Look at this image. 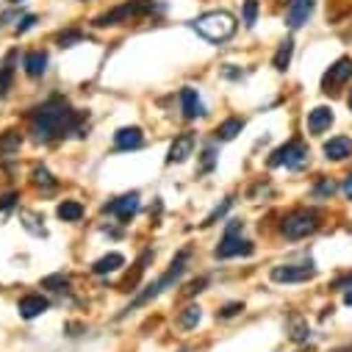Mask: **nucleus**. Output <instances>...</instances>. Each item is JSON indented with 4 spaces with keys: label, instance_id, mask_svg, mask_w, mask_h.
I'll return each mask as SVG.
<instances>
[{
    "label": "nucleus",
    "instance_id": "f03ea898",
    "mask_svg": "<svg viewBox=\"0 0 352 352\" xmlns=\"http://www.w3.org/2000/svg\"><path fill=\"white\" fill-rule=\"evenodd\" d=\"M189 258H192V250L189 247H184L178 255L172 258V263H169V270L155 280V283H150V286H144V292H139L136 297H133V302H128V308L120 314V316H128L131 311H136V308H142V305H147V302H153V300H158L164 292H169V289H175L181 283V278H184V272H186V263H189Z\"/></svg>",
    "mask_w": 352,
    "mask_h": 352
},
{
    "label": "nucleus",
    "instance_id": "7c9ffc66",
    "mask_svg": "<svg viewBox=\"0 0 352 352\" xmlns=\"http://www.w3.org/2000/svg\"><path fill=\"white\" fill-rule=\"evenodd\" d=\"M86 39V34L80 31V28H67V31H58L56 34V45L58 47H75V45H80Z\"/></svg>",
    "mask_w": 352,
    "mask_h": 352
},
{
    "label": "nucleus",
    "instance_id": "473e14b6",
    "mask_svg": "<svg viewBox=\"0 0 352 352\" xmlns=\"http://www.w3.org/2000/svg\"><path fill=\"white\" fill-rule=\"evenodd\" d=\"M42 289H47V292H67V289H69V278H67L64 272L47 275V278L42 280Z\"/></svg>",
    "mask_w": 352,
    "mask_h": 352
},
{
    "label": "nucleus",
    "instance_id": "2f4dec72",
    "mask_svg": "<svg viewBox=\"0 0 352 352\" xmlns=\"http://www.w3.org/2000/svg\"><path fill=\"white\" fill-rule=\"evenodd\" d=\"M258 14H261V3H258V0H244V3H241V23L247 28H252L258 23Z\"/></svg>",
    "mask_w": 352,
    "mask_h": 352
},
{
    "label": "nucleus",
    "instance_id": "aec40b11",
    "mask_svg": "<svg viewBox=\"0 0 352 352\" xmlns=\"http://www.w3.org/2000/svg\"><path fill=\"white\" fill-rule=\"evenodd\" d=\"M153 258H155V252H153V250H144V252L139 255V261L133 263V272H128V275H125V280H122L120 292H136V286H139L142 275L147 272V263H150Z\"/></svg>",
    "mask_w": 352,
    "mask_h": 352
},
{
    "label": "nucleus",
    "instance_id": "37998d69",
    "mask_svg": "<svg viewBox=\"0 0 352 352\" xmlns=\"http://www.w3.org/2000/svg\"><path fill=\"white\" fill-rule=\"evenodd\" d=\"M330 352H352V344H341V346H333Z\"/></svg>",
    "mask_w": 352,
    "mask_h": 352
},
{
    "label": "nucleus",
    "instance_id": "a19ab883",
    "mask_svg": "<svg viewBox=\"0 0 352 352\" xmlns=\"http://www.w3.org/2000/svg\"><path fill=\"white\" fill-rule=\"evenodd\" d=\"M233 67H236V64H225L222 75H225V78H230V80H239V78H241L244 72H241V69H233Z\"/></svg>",
    "mask_w": 352,
    "mask_h": 352
},
{
    "label": "nucleus",
    "instance_id": "4c0bfd02",
    "mask_svg": "<svg viewBox=\"0 0 352 352\" xmlns=\"http://www.w3.org/2000/svg\"><path fill=\"white\" fill-rule=\"evenodd\" d=\"M36 20H39L36 14H23V17H20V23L14 25V34H25V31H31V28L36 25Z\"/></svg>",
    "mask_w": 352,
    "mask_h": 352
},
{
    "label": "nucleus",
    "instance_id": "ea45409f",
    "mask_svg": "<svg viewBox=\"0 0 352 352\" xmlns=\"http://www.w3.org/2000/svg\"><path fill=\"white\" fill-rule=\"evenodd\" d=\"M17 192H6V195H0V211H12L17 206Z\"/></svg>",
    "mask_w": 352,
    "mask_h": 352
},
{
    "label": "nucleus",
    "instance_id": "cd10ccee",
    "mask_svg": "<svg viewBox=\"0 0 352 352\" xmlns=\"http://www.w3.org/2000/svg\"><path fill=\"white\" fill-rule=\"evenodd\" d=\"M336 192H338V184L333 178H324V175H322V178H316V184L311 186V197L319 200V203L322 200H330Z\"/></svg>",
    "mask_w": 352,
    "mask_h": 352
},
{
    "label": "nucleus",
    "instance_id": "72a5a7b5",
    "mask_svg": "<svg viewBox=\"0 0 352 352\" xmlns=\"http://www.w3.org/2000/svg\"><path fill=\"white\" fill-rule=\"evenodd\" d=\"M230 206H233V197H228V200H222V206H217L208 217H206V222H203V228H211V225H217V219H222L228 211H230Z\"/></svg>",
    "mask_w": 352,
    "mask_h": 352
},
{
    "label": "nucleus",
    "instance_id": "9b49d317",
    "mask_svg": "<svg viewBox=\"0 0 352 352\" xmlns=\"http://www.w3.org/2000/svg\"><path fill=\"white\" fill-rule=\"evenodd\" d=\"M314 9H316V0H289L286 3V14H283V23L292 28V31H300L308 25V20L314 17Z\"/></svg>",
    "mask_w": 352,
    "mask_h": 352
},
{
    "label": "nucleus",
    "instance_id": "bb28decb",
    "mask_svg": "<svg viewBox=\"0 0 352 352\" xmlns=\"http://www.w3.org/2000/svg\"><path fill=\"white\" fill-rule=\"evenodd\" d=\"M292 56H294V39L289 36V39H283V42L278 45V50H275V56H272V67H275L278 72H286L289 64H292Z\"/></svg>",
    "mask_w": 352,
    "mask_h": 352
},
{
    "label": "nucleus",
    "instance_id": "4be33fe9",
    "mask_svg": "<svg viewBox=\"0 0 352 352\" xmlns=\"http://www.w3.org/2000/svg\"><path fill=\"white\" fill-rule=\"evenodd\" d=\"M122 267H125V255L122 252H109V255H103L92 263V272L95 275H111V272H120Z\"/></svg>",
    "mask_w": 352,
    "mask_h": 352
},
{
    "label": "nucleus",
    "instance_id": "a878e982",
    "mask_svg": "<svg viewBox=\"0 0 352 352\" xmlns=\"http://www.w3.org/2000/svg\"><path fill=\"white\" fill-rule=\"evenodd\" d=\"M286 333H289V338H292L294 344H305V341L311 338V324H308V319H305V316L294 314V316L289 319Z\"/></svg>",
    "mask_w": 352,
    "mask_h": 352
},
{
    "label": "nucleus",
    "instance_id": "dca6fc26",
    "mask_svg": "<svg viewBox=\"0 0 352 352\" xmlns=\"http://www.w3.org/2000/svg\"><path fill=\"white\" fill-rule=\"evenodd\" d=\"M45 311H50V300L45 294H39V292H31V294H25V297L17 300V314L23 319H36Z\"/></svg>",
    "mask_w": 352,
    "mask_h": 352
},
{
    "label": "nucleus",
    "instance_id": "f257e3e1",
    "mask_svg": "<svg viewBox=\"0 0 352 352\" xmlns=\"http://www.w3.org/2000/svg\"><path fill=\"white\" fill-rule=\"evenodd\" d=\"M86 122H89V114L72 109L69 100L61 95H53L28 111V133L36 144H53L72 133L86 136L83 131L89 128Z\"/></svg>",
    "mask_w": 352,
    "mask_h": 352
},
{
    "label": "nucleus",
    "instance_id": "20e7f679",
    "mask_svg": "<svg viewBox=\"0 0 352 352\" xmlns=\"http://www.w3.org/2000/svg\"><path fill=\"white\" fill-rule=\"evenodd\" d=\"M322 211L314 208V206H300V208H292L280 217V236L289 239V241H302L308 236H314L319 228H322Z\"/></svg>",
    "mask_w": 352,
    "mask_h": 352
},
{
    "label": "nucleus",
    "instance_id": "2eb2a0df",
    "mask_svg": "<svg viewBox=\"0 0 352 352\" xmlns=\"http://www.w3.org/2000/svg\"><path fill=\"white\" fill-rule=\"evenodd\" d=\"M195 144H197L195 133L175 136V142H172L169 150H166V164H184V161H189V158L195 155Z\"/></svg>",
    "mask_w": 352,
    "mask_h": 352
},
{
    "label": "nucleus",
    "instance_id": "412c9836",
    "mask_svg": "<svg viewBox=\"0 0 352 352\" xmlns=\"http://www.w3.org/2000/svg\"><path fill=\"white\" fill-rule=\"evenodd\" d=\"M23 147V131L12 128V131H3L0 133V161L3 158H14Z\"/></svg>",
    "mask_w": 352,
    "mask_h": 352
},
{
    "label": "nucleus",
    "instance_id": "b1692460",
    "mask_svg": "<svg viewBox=\"0 0 352 352\" xmlns=\"http://www.w3.org/2000/svg\"><path fill=\"white\" fill-rule=\"evenodd\" d=\"M31 186L39 189V192H45V195H50V192H56L58 181L53 178V172L47 166H34L31 169Z\"/></svg>",
    "mask_w": 352,
    "mask_h": 352
},
{
    "label": "nucleus",
    "instance_id": "7ed1b4c3",
    "mask_svg": "<svg viewBox=\"0 0 352 352\" xmlns=\"http://www.w3.org/2000/svg\"><path fill=\"white\" fill-rule=\"evenodd\" d=\"M192 28H195L197 36H203L206 42H211V45H225L228 39L236 36L239 23H236V17H233L230 12L214 9V12H206V14H200L197 20H192Z\"/></svg>",
    "mask_w": 352,
    "mask_h": 352
},
{
    "label": "nucleus",
    "instance_id": "423d86ee",
    "mask_svg": "<svg viewBox=\"0 0 352 352\" xmlns=\"http://www.w3.org/2000/svg\"><path fill=\"white\" fill-rule=\"evenodd\" d=\"M241 230H244V222L241 219H228L225 225V233L219 239V244L214 247V258H247L255 252V244L241 239Z\"/></svg>",
    "mask_w": 352,
    "mask_h": 352
},
{
    "label": "nucleus",
    "instance_id": "c756f323",
    "mask_svg": "<svg viewBox=\"0 0 352 352\" xmlns=\"http://www.w3.org/2000/svg\"><path fill=\"white\" fill-rule=\"evenodd\" d=\"M200 319H203V308H200V305H186V308L178 314V324H181L184 330H195V327L200 324Z\"/></svg>",
    "mask_w": 352,
    "mask_h": 352
},
{
    "label": "nucleus",
    "instance_id": "49530a36",
    "mask_svg": "<svg viewBox=\"0 0 352 352\" xmlns=\"http://www.w3.org/2000/svg\"><path fill=\"white\" fill-rule=\"evenodd\" d=\"M12 3H17V6H20V3H23V0H12Z\"/></svg>",
    "mask_w": 352,
    "mask_h": 352
},
{
    "label": "nucleus",
    "instance_id": "4468645a",
    "mask_svg": "<svg viewBox=\"0 0 352 352\" xmlns=\"http://www.w3.org/2000/svg\"><path fill=\"white\" fill-rule=\"evenodd\" d=\"M322 155H324V161H333V164L352 158V136H346V133L330 136V139L322 144Z\"/></svg>",
    "mask_w": 352,
    "mask_h": 352
},
{
    "label": "nucleus",
    "instance_id": "a211bd4d",
    "mask_svg": "<svg viewBox=\"0 0 352 352\" xmlns=\"http://www.w3.org/2000/svg\"><path fill=\"white\" fill-rule=\"evenodd\" d=\"M144 144V133L139 125H128V128H120L114 133V150L117 153H131V150H139Z\"/></svg>",
    "mask_w": 352,
    "mask_h": 352
},
{
    "label": "nucleus",
    "instance_id": "f3484780",
    "mask_svg": "<svg viewBox=\"0 0 352 352\" xmlns=\"http://www.w3.org/2000/svg\"><path fill=\"white\" fill-rule=\"evenodd\" d=\"M178 100H181V111H184V120H197L206 114V106L200 100V92L195 86H184L178 92Z\"/></svg>",
    "mask_w": 352,
    "mask_h": 352
},
{
    "label": "nucleus",
    "instance_id": "c85d7f7f",
    "mask_svg": "<svg viewBox=\"0 0 352 352\" xmlns=\"http://www.w3.org/2000/svg\"><path fill=\"white\" fill-rule=\"evenodd\" d=\"M20 222H23V228L28 230V233H34V236H47V230H45V219L36 214V211H20Z\"/></svg>",
    "mask_w": 352,
    "mask_h": 352
},
{
    "label": "nucleus",
    "instance_id": "c9c22d12",
    "mask_svg": "<svg viewBox=\"0 0 352 352\" xmlns=\"http://www.w3.org/2000/svg\"><path fill=\"white\" fill-rule=\"evenodd\" d=\"M200 158H203V166H200V172H211V169L217 166V147H214V144H211V147H206Z\"/></svg>",
    "mask_w": 352,
    "mask_h": 352
},
{
    "label": "nucleus",
    "instance_id": "0eeeda50",
    "mask_svg": "<svg viewBox=\"0 0 352 352\" xmlns=\"http://www.w3.org/2000/svg\"><path fill=\"white\" fill-rule=\"evenodd\" d=\"M311 164V150L302 139H289L286 144L275 147L270 155V166H286L289 172H302Z\"/></svg>",
    "mask_w": 352,
    "mask_h": 352
},
{
    "label": "nucleus",
    "instance_id": "39448f33",
    "mask_svg": "<svg viewBox=\"0 0 352 352\" xmlns=\"http://www.w3.org/2000/svg\"><path fill=\"white\" fill-rule=\"evenodd\" d=\"M158 9L155 0H125V3L98 14L92 20L95 28H114V25H125V23H133V20H142L147 14H153Z\"/></svg>",
    "mask_w": 352,
    "mask_h": 352
},
{
    "label": "nucleus",
    "instance_id": "9d476101",
    "mask_svg": "<svg viewBox=\"0 0 352 352\" xmlns=\"http://www.w3.org/2000/svg\"><path fill=\"white\" fill-rule=\"evenodd\" d=\"M139 206H142V195H139V192H128V195H120V197H114L111 203H106L103 211L111 214V217H117V219L125 225V222H131V219L139 214Z\"/></svg>",
    "mask_w": 352,
    "mask_h": 352
},
{
    "label": "nucleus",
    "instance_id": "6ab92c4d",
    "mask_svg": "<svg viewBox=\"0 0 352 352\" xmlns=\"http://www.w3.org/2000/svg\"><path fill=\"white\" fill-rule=\"evenodd\" d=\"M47 61H50V58H47L45 50H39V47H36V50H25V53H23V72L36 80V78H42V75L47 72Z\"/></svg>",
    "mask_w": 352,
    "mask_h": 352
},
{
    "label": "nucleus",
    "instance_id": "58836bf2",
    "mask_svg": "<svg viewBox=\"0 0 352 352\" xmlns=\"http://www.w3.org/2000/svg\"><path fill=\"white\" fill-rule=\"evenodd\" d=\"M206 286H208V278H197V280H192V283L184 289V294H186V297H195V294H200Z\"/></svg>",
    "mask_w": 352,
    "mask_h": 352
},
{
    "label": "nucleus",
    "instance_id": "393cba45",
    "mask_svg": "<svg viewBox=\"0 0 352 352\" xmlns=\"http://www.w3.org/2000/svg\"><path fill=\"white\" fill-rule=\"evenodd\" d=\"M83 214H86V208H83V203H78V200H61V203L56 206V217H58L61 222H80Z\"/></svg>",
    "mask_w": 352,
    "mask_h": 352
},
{
    "label": "nucleus",
    "instance_id": "5701e85b",
    "mask_svg": "<svg viewBox=\"0 0 352 352\" xmlns=\"http://www.w3.org/2000/svg\"><path fill=\"white\" fill-rule=\"evenodd\" d=\"M241 131H244V120H241V117H228V120H222V122L214 128V139H217V142H233Z\"/></svg>",
    "mask_w": 352,
    "mask_h": 352
},
{
    "label": "nucleus",
    "instance_id": "6e6552de",
    "mask_svg": "<svg viewBox=\"0 0 352 352\" xmlns=\"http://www.w3.org/2000/svg\"><path fill=\"white\" fill-rule=\"evenodd\" d=\"M316 267L314 261H289V263H278V267L270 270V280L280 283V286H294V283H308L316 278Z\"/></svg>",
    "mask_w": 352,
    "mask_h": 352
},
{
    "label": "nucleus",
    "instance_id": "1a4fd4ad",
    "mask_svg": "<svg viewBox=\"0 0 352 352\" xmlns=\"http://www.w3.org/2000/svg\"><path fill=\"white\" fill-rule=\"evenodd\" d=\"M349 80H352V58L341 56L338 61H333L324 69V75H322V92L324 95H338Z\"/></svg>",
    "mask_w": 352,
    "mask_h": 352
},
{
    "label": "nucleus",
    "instance_id": "c03bdc74",
    "mask_svg": "<svg viewBox=\"0 0 352 352\" xmlns=\"http://www.w3.org/2000/svg\"><path fill=\"white\" fill-rule=\"evenodd\" d=\"M344 305H349V308H352V289H349V292H344Z\"/></svg>",
    "mask_w": 352,
    "mask_h": 352
},
{
    "label": "nucleus",
    "instance_id": "e433bc0d",
    "mask_svg": "<svg viewBox=\"0 0 352 352\" xmlns=\"http://www.w3.org/2000/svg\"><path fill=\"white\" fill-rule=\"evenodd\" d=\"M349 289H352V272H344L336 280H330V292H349Z\"/></svg>",
    "mask_w": 352,
    "mask_h": 352
},
{
    "label": "nucleus",
    "instance_id": "ddd939ff",
    "mask_svg": "<svg viewBox=\"0 0 352 352\" xmlns=\"http://www.w3.org/2000/svg\"><path fill=\"white\" fill-rule=\"evenodd\" d=\"M336 122V114L330 106H314L308 114H305V128H308V136H322L333 128Z\"/></svg>",
    "mask_w": 352,
    "mask_h": 352
},
{
    "label": "nucleus",
    "instance_id": "f8f14e48",
    "mask_svg": "<svg viewBox=\"0 0 352 352\" xmlns=\"http://www.w3.org/2000/svg\"><path fill=\"white\" fill-rule=\"evenodd\" d=\"M17 67H20V50L12 47V50L3 56V61H0V100H6V98L12 95Z\"/></svg>",
    "mask_w": 352,
    "mask_h": 352
},
{
    "label": "nucleus",
    "instance_id": "79ce46f5",
    "mask_svg": "<svg viewBox=\"0 0 352 352\" xmlns=\"http://www.w3.org/2000/svg\"><path fill=\"white\" fill-rule=\"evenodd\" d=\"M341 192H344V197H346V200H352V172L346 175V178H344V184H341Z\"/></svg>",
    "mask_w": 352,
    "mask_h": 352
},
{
    "label": "nucleus",
    "instance_id": "f704fd0d",
    "mask_svg": "<svg viewBox=\"0 0 352 352\" xmlns=\"http://www.w3.org/2000/svg\"><path fill=\"white\" fill-rule=\"evenodd\" d=\"M241 311H244V302H239V300H236V302H225V305L217 311V319H233V316H239Z\"/></svg>",
    "mask_w": 352,
    "mask_h": 352
},
{
    "label": "nucleus",
    "instance_id": "a18cd8bd",
    "mask_svg": "<svg viewBox=\"0 0 352 352\" xmlns=\"http://www.w3.org/2000/svg\"><path fill=\"white\" fill-rule=\"evenodd\" d=\"M346 106H349V111H352V89H349V95H346Z\"/></svg>",
    "mask_w": 352,
    "mask_h": 352
}]
</instances>
